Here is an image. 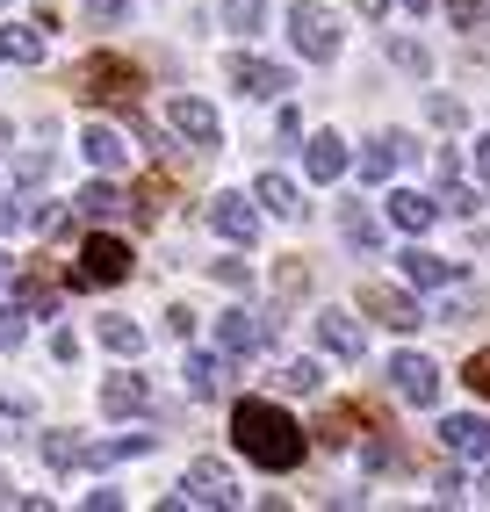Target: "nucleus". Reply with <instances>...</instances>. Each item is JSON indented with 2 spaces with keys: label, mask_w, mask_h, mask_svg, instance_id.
<instances>
[{
  "label": "nucleus",
  "mask_w": 490,
  "mask_h": 512,
  "mask_svg": "<svg viewBox=\"0 0 490 512\" xmlns=\"http://www.w3.org/2000/svg\"><path fill=\"white\" fill-rule=\"evenodd\" d=\"M231 440H238V455H245V462H260V469H296L303 448H310L303 426L282 412V404H267V397H238Z\"/></svg>",
  "instance_id": "1"
},
{
  "label": "nucleus",
  "mask_w": 490,
  "mask_h": 512,
  "mask_svg": "<svg viewBox=\"0 0 490 512\" xmlns=\"http://www.w3.org/2000/svg\"><path fill=\"white\" fill-rule=\"evenodd\" d=\"M130 275V246L116 231H87V246H80V267H73V289H109Z\"/></svg>",
  "instance_id": "2"
},
{
  "label": "nucleus",
  "mask_w": 490,
  "mask_h": 512,
  "mask_svg": "<svg viewBox=\"0 0 490 512\" xmlns=\"http://www.w3.org/2000/svg\"><path fill=\"white\" fill-rule=\"evenodd\" d=\"M137 87H145V80H137V65L116 58V51H94L80 65V94L87 101H137Z\"/></svg>",
  "instance_id": "3"
},
{
  "label": "nucleus",
  "mask_w": 490,
  "mask_h": 512,
  "mask_svg": "<svg viewBox=\"0 0 490 512\" xmlns=\"http://www.w3.org/2000/svg\"><path fill=\"white\" fill-rule=\"evenodd\" d=\"M289 37H296L303 58H318V65L339 58V22H332L325 8H310V0H296V8H289Z\"/></svg>",
  "instance_id": "4"
},
{
  "label": "nucleus",
  "mask_w": 490,
  "mask_h": 512,
  "mask_svg": "<svg viewBox=\"0 0 490 512\" xmlns=\"http://www.w3.org/2000/svg\"><path fill=\"white\" fill-rule=\"evenodd\" d=\"M181 505H238V484H231V469L224 462H188V476H181V491H173Z\"/></svg>",
  "instance_id": "5"
},
{
  "label": "nucleus",
  "mask_w": 490,
  "mask_h": 512,
  "mask_svg": "<svg viewBox=\"0 0 490 512\" xmlns=\"http://www.w3.org/2000/svg\"><path fill=\"white\" fill-rule=\"evenodd\" d=\"M166 123L181 130L188 145H202V152H209V145H224V123H217V109H209V101H195V94H173V101H166Z\"/></svg>",
  "instance_id": "6"
},
{
  "label": "nucleus",
  "mask_w": 490,
  "mask_h": 512,
  "mask_svg": "<svg viewBox=\"0 0 490 512\" xmlns=\"http://www.w3.org/2000/svg\"><path fill=\"white\" fill-rule=\"evenodd\" d=\"M390 383H397L404 404H440V368L426 354H397L390 361Z\"/></svg>",
  "instance_id": "7"
},
{
  "label": "nucleus",
  "mask_w": 490,
  "mask_h": 512,
  "mask_svg": "<svg viewBox=\"0 0 490 512\" xmlns=\"http://www.w3.org/2000/svg\"><path fill=\"white\" fill-rule=\"evenodd\" d=\"M224 73H231V87L238 94H253V101H274V94H289V73H282V65H267V58H231L224 65Z\"/></svg>",
  "instance_id": "8"
},
{
  "label": "nucleus",
  "mask_w": 490,
  "mask_h": 512,
  "mask_svg": "<svg viewBox=\"0 0 490 512\" xmlns=\"http://www.w3.org/2000/svg\"><path fill=\"white\" fill-rule=\"evenodd\" d=\"M361 311H368V318H382L390 332H411V325H426V311H418V303H411L404 289H382V282H368V289H361Z\"/></svg>",
  "instance_id": "9"
},
{
  "label": "nucleus",
  "mask_w": 490,
  "mask_h": 512,
  "mask_svg": "<svg viewBox=\"0 0 490 512\" xmlns=\"http://www.w3.org/2000/svg\"><path fill=\"white\" fill-rule=\"evenodd\" d=\"M440 448L483 462V455H490V419H476V412H447V419H440Z\"/></svg>",
  "instance_id": "10"
},
{
  "label": "nucleus",
  "mask_w": 490,
  "mask_h": 512,
  "mask_svg": "<svg viewBox=\"0 0 490 512\" xmlns=\"http://www.w3.org/2000/svg\"><path fill=\"white\" fill-rule=\"evenodd\" d=\"M209 224H217V238H231V246H253L260 238V210L245 195H217L209 202Z\"/></svg>",
  "instance_id": "11"
},
{
  "label": "nucleus",
  "mask_w": 490,
  "mask_h": 512,
  "mask_svg": "<svg viewBox=\"0 0 490 512\" xmlns=\"http://www.w3.org/2000/svg\"><path fill=\"white\" fill-rule=\"evenodd\" d=\"M318 347L339 354V361H361V354H368V332L346 318V311H318Z\"/></svg>",
  "instance_id": "12"
},
{
  "label": "nucleus",
  "mask_w": 490,
  "mask_h": 512,
  "mask_svg": "<svg viewBox=\"0 0 490 512\" xmlns=\"http://www.w3.org/2000/svg\"><path fill=\"white\" fill-rule=\"evenodd\" d=\"M303 166H310V181H339L346 166H354V152H346L339 130H318V138L303 145Z\"/></svg>",
  "instance_id": "13"
},
{
  "label": "nucleus",
  "mask_w": 490,
  "mask_h": 512,
  "mask_svg": "<svg viewBox=\"0 0 490 512\" xmlns=\"http://www.w3.org/2000/svg\"><path fill=\"white\" fill-rule=\"evenodd\" d=\"M397 267H404V282H411V289H447L454 275H462L454 260H440V253H426V246H404Z\"/></svg>",
  "instance_id": "14"
},
{
  "label": "nucleus",
  "mask_w": 490,
  "mask_h": 512,
  "mask_svg": "<svg viewBox=\"0 0 490 512\" xmlns=\"http://www.w3.org/2000/svg\"><path fill=\"white\" fill-rule=\"evenodd\" d=\"M382 210H390V224H397V231H411V238L440 224V202H433V195H418V188H397L390 202H382Z\"/></svg>",
  "instance_id": "15"
},
{
  "label": "nucleus",
  "mask_w": 490,
  "mask_h": 512,
  "mask_svg": "<svg viewBox=\"0 0 490 512\" xmlns=\"http://www.w3.org/2000/svg\"><path fill=\"white\" fill-rule=\"evenodd\" d=\"M80 152H87V166H94V174H116V166L130 159V145L116 138L109 123H87V130H80Z\"/></svg>",
  "instance_id": "16"
},
{
  "label": "nucleus",
  "mask_w": 490,
  "mask_h": 512,
  "mask_svg": "<svg viewBox=\"0 0 490 512\" xmlns=\"http://www.w3.org/2000/svg\"><path fill=\"white\" fill-rule=\"evenodd\" d=\"M145 404H152L145 375H109V383H101V412L109 419H130V412H145Z\"/></svg>",
  "instance_id": "17"
},
{
  "label": "nucleus",
  "mask_w": 490,
  "mask_h": 512,
  "mask_svg": "<svg viewBox=\"0 0 490 512\" xmlns=\"http://www.w3.org/2000/svg\"><path fill=\"white\" fill-rule=\"evenodd\" d=\"M217 339H224V354H260L267 347V325L253 311H224L217 318Z\"/></svg>",
  "instance_id": "18"
},
{
  "label": "nucleus",
  "mask_w": 490,
  "mask_h": 512,
  "mask_svg": "<svg viewBox=\"0 0 490 512\" xmlns=\"http://www.w3.org/2000/svg\"><path fill=\"white\" fill-rule=\"evenodd\" d=\"M404 159H411V138H397V130H390V138H375V145L361 152V181H390Z\"/></svg>",
  "instance_id": "19"
},
{
  "label": "nucleus",
  "mask_w": 490,
  "mask_h": 512,
  "mask_svg": "<svg viewBox=\"0 0 490 512\" xmlns=\"http://www.w3.org/2000/svg\"><path fill=\"white\" fill-rule=\"evenodd\" d=\"M0 58H8V65H44V29L0 22Z\"/></svg>",
  "instance_id": "20"
},
{
  "label": "nucleus",
  "mask_w": 490,
  "mask_h": 512,
  "mask_svg": "<svg viewBox=\"0 0 490 512\" xmlns=\"http://www.w3.org/2000/svg\"><path fill=\"white\" fill-rule=\"evenodd\" d=\"M253 202H260V210H274V217H303V195H296L289 174H260V181H253Z\"/></svg>",
  "instance_id": "21"
},
{
  "label": "nucleus",
  "mask_w": 490,
  "mask_h": 512,
  "mask_svg": "<svg viewBox=\"0 0 490 512\" xmlns=\"http://www.w3.org/2000/svg\"><path fill=\"white\" fill-rule=\"evenodd\" d=\"M73 210L101 224V217H116V210H123V195H116V181H109V174H101V181H87V188L73 195Z\"/></svg>",
  "instance_id": "22"
},
{
  "label": "nucleus",
  "mask_w": 490,
  "mask_h": 512,
  "mask_svg": "<svg viewBox=\"0 0 490 512\" xmlns=\"http://www.w3.org/2000/svg\"><path fill=\"white\" fill-rule=\"evenodd\" d=\"M339 231H346V246H361V253L382 246V231H375V217L361 210V202H346V210H339Z\"/></svg>",
  "instance_id": "23"
},
{
  "label": "nucleus",
  "mask_w": 490,
  "mask_h": 512,
  "mask_svg": "<svg viewBox=\"0 0 490 512\" xmlns=\"http://www.w3.org/2000/svg\"><path fill=\"white\" fill-rule=\"evenodd\" d=\"M181 375H188V390H195V397H217V390H224V361H217V354H188Z\"/></svg>",
  "instance_id": "24"
},
{
  "label": "nucleus",
  "mask_w": 490,
  "mask_h": 512,
  "mask_svg": "<svg viewBox=\"0 0 490 512\" xmlns=\"http://www.w3.org/2000/svg\"><path fill=\"white\" fill-rule=\"evenodd\" d=\"M101 347H109V354H145V325H130V318H101Z\"/></svg>",
  "instance_id": "25"
},
{
  "label": "nucleus",
  "mask_w": 490,
  "mask_h": 512,
  "mask_svg": "<svg viewBox=\"0 0 490 512\" xmlns=\"http://www.w3.org/2000/svg\"><path fill=\"white\" fill-rule=\"evenodd\" d=\"M354 426H361V412H354V404H339V412L318 419V440H325V448H346V440H354Z\"/></svg>",
  "instance_id": "26"
},
{
  "label": "nucleus",
  "mask_w": 490,
  "mask_h": 512,
  "mask_svg": "<svg viewBox=\"0 0 490 512\" xmlns=\"http://www.w3.org/2000/svg\"><path fill=\"white\" fill-rule=\"evenodd\" d=\"M22 339H29V311L22 303H0V354H15Z\"/></svg>",
  "instance_id": "27"
},
{
  "label": "nucleus",
  "mask_w": 490,
  "mask_h": 512,
  "mask_svg": "<svg viewBox=\"0 0 490 512\" xmlns=\"http://www.w3.org/2000/svg\"><path fill=\"white\" fill-rule=\"evenodd\" d=\"M318 383H325V368H318V361H289V368H282V390H289V397H310Z\"/></svg>",
  "instance_id": "28"
},
{
  "label": "nucleus",
  "mask_w": 490,
  "mask_h": 512,
  "mask_svg": "<svg viewBox=\"0 0 490 512\" xmlns=\"http://www.w3.org/2000/svg\"><path fill=\"white\" fill-rule=\"evenodd\" d=\"M44 455H51L58 469H80V462H87V440H65V433H44Z\"/></svg>",
  "instance_id": "29"
},
{
  "label": "nucleus",
  "mask_w": 490,
  "mask_h": 512,
  "mask_svg": "<svg viewBox=\"0 0 490 512\" xmlns=\"http://www.w3.org/2000/svg\"><path fill=\"white\" fill-rule=\"evenodd\" d=\"M15 303H22V311H44V318H51V311H58V289H51V282H15Z\"/></svg>",
  "instance_id": "30"
},
{
  "label": "nucleus",
  "mask_w": 490,
  "mask_h": 512,
  "mask_svg": "<svg viewBox=\"0 0 490 512\" xmlns=\"http://www.w3.org/2000/svg\"><path fill=\"white\" fill-rule=\"evenodd\" d=\"M440 15H447L454 29H483V15H490V8H483V0H440Z\"/></svg>",
  "instance_id": "31"
},
{
  "label": "nucleus",
  "mask_w": 490,
  "mask_h": 512,
  "mask_svg": "<svg viewBox=\"0 0 490 512\" xmlns=\"http://www.w3.org/2000/svg\"><path fill=\"white\" fill-rule=\"evenodd\" d=\"M260 15H267L260 0H224V22H231V29H245V37L260 29Z\"/></svg>",
  "instance_id": "32"
},
{
  "label": "nucleus",
  "mask_w": 490,
  "mask_h": 512,
  "mask_svg": "<svg viewBox=\"0 0 490 512\" xmlns=\"http://www.w3.org/2000/svg\"><path fill=\"white\" fill-rule=\"evenodd\" d=\"M462 383H469V390H476V397H483V404H490V347H483V354H469V361H462Z\"/></svg>",
  "instance_id": "33"
},
{
  "label": "nucleus",
  "mask_w": 490,
  "mask_h": 512,
  "mask_svg": "<svg viewBox=\"0 0 490 512\" xmlns=\"http://www.w3.org/2000/svg\"><path fill=\"white\" fill-rule=\"evenodd\" d=\"M426 109H433V123H447V130H462V116H469V109H462V101H454V94H433Z\"/></svg>",
  "instance_id": "34"
},
{
  "label": "nucleus",
  "mask_w": 490,
  "mask_h": 512,
  "mask_svg": "<svg viewBox=\"0 0 490 512\" xmlns=\"http://www.w3.org/2000/svg\"><path fill=\"white\" fill-rule=\"evenodd\" d=\"M368 469H404V448L397 440H368Z\"/></svg>",
  "instance_id": "35"
},
{
  "label": "nucleus",
  "mask_w": 490,
  "mask_h": 512,
  "mask_svg": "<svg viewBox=\"0 0 490 512\" xmlns=\"http://www.w3.org/2000/svg\"><path fill=\"white\" fill-rule=\"evenodd\" d=\"M87 15L109 29V22H123V15H130V0H87Z\"/></svg>",
  "instance_id": "36"
},
{
  "label": "nucleus",
  "mask_w": 490,
  "mask_h": 512,
  "mask_svg": "<svg viewBox=\"0 0 490 512\" xmlns=\"http://www.w3.org/2000/svg\"><path fill=\"white\" fill-rule=\"evenodd\" d=\"M390 58L404 65V73H426V51H418V44H390Z\"/></svg>",
  "instance_id": "37"
},
{
  "label": "nucleus",
  "mask_w": 490,
  "mask_h": 512,
  "mask_svg": "<svg viewBox=\"0 0 490 512\" xmlns=\"http://www.w3.org/2000/svg\"><path fill=\"white\" fill-rule=\"evenodd\" d=\"M217 282H224V289H245L253 275H245V260H217Z\"/></svg>",
  "instance_id": "38"
},
{
  "label": "nucleus",
  "mask_w": 490,
  "mask_h": 512,
  "mask_svg": "<svg viewBox=\"0 0 490 512\" xmlns=\"http://www.w3.org/2000/svg\"><path fill=\"white\" fill-rule=\"evenodd\" d=\"M440 210H454V217H469V210H476V195H469V188H454V181H447V202H440Z\"/></svg>",
  "instance_id": "39"
},
{
  "label": "nucleus",
  "mask_w": 490,
  "mask_h": 512,
  "mask_svg": "<svg viewBox=\"0 0 490 512\" xmlns=\"http://www.w3.org/2000/svg\"><path fill=\"white\" fill-rule=\"evenodd\" d=\"M354 8H361L368 22H382V15H390V0H354Z\"/></svg>",
  "instance_id": "40"
},
{
  "label": "nucleus",
  "mask_w": 490,
  "mask_h": 512,
  "mask_svg": "<svg viewBox=\"0 0 490 512\" xmlns=\"http://www.w3.org/2000/svg\"><path fill=\"white\" fill-rule=\"evenodd\" d=\"M15 217H22V210H15V195H0V231H15Z\"/></svg>",
  "instance_id": "41"
},
{
  "label": "nucleus",
  "mask_w": 490,
  "mask_h": 512,
  "mask_svg": "<svg viewBox=\"0 0 490 512\" xmlns=\"http://www.w3.org/2000/svg\"><path fill=\"white\" fill-rule=\"evenodd\" d=\"M476 174H483V181H490V138H483V145H476Z\"/></svg>",
  "instance_id": "42"
},
{
  "label": "nucleus",
  "mask_w": 490,
  "mask_h": 512,
  "mask_svg": "<svg viewBox=\"0 0 490 512\" xmlns=\"http://www.w3.org/2000/svg\"><path fill=\"white\" fill-rule=\"evenodd\" d=\"M8 138H15V130H8V123H0V145H8Z\"/></svg>",
  "instance_id": "43"
},
{
  "label": "nucleus",
  "mask_w": 490,
  "mask_h": 512,
  "mask_svg": "<svg viewBox=\"0 0 490 512\" xmlns=\"http://www.w3.org/2000/svg\"><path fill=\"white\" fill-rule=\"evenodd\" d=\"M0 282H8V253H0Z\"/></svg>",
  "instance_id": "44"
},
{
  "label": "nucleus",
  "mask_w": 490,
  "mask_h": 512,
  "mask_svg": "<svg viewBox=\"0 0 490 512\" xmlns=\"http://www.w3.org/2000/svg\"><path fill=\"white\" fill-rule=\"evenodd\" d=\"M0 8H8V0H0Z\"/></svg>",
  "instance_id": "45"
}]
</instances>
